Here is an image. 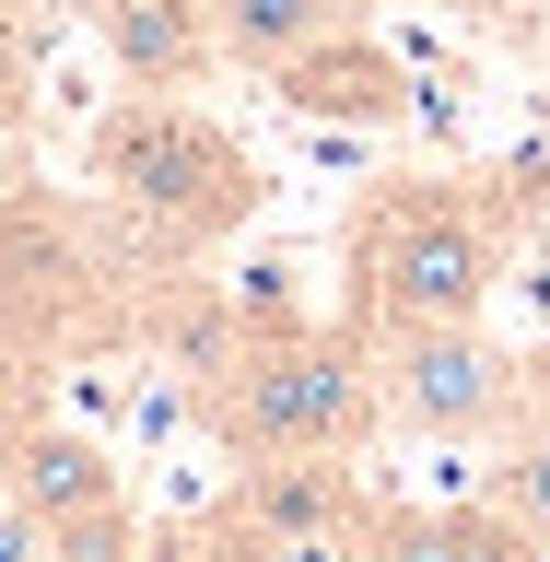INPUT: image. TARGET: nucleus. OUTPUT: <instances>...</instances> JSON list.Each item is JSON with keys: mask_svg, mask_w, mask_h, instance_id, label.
<instances>
[{"mask_svg": "<svg viewBox=\"0 0 550 562\" xmlns=\"http://www.w3.org/2000/svg\"><path fill=\"white\" fill-rule=\"evenodd\" d=\"M527 246V188L504 176H386L340 223V316L399 328V316H481Z\"/></svg>", "mask_w": 550, "mask_h": 562, "instance_id": "nucleus-1", "label": "nucleus"}, {"mask_svg": "<svg viewBox=\"0 0 550 562\" xmlns=\"http://www.w3.org/2000/svg\"><path fill=\"white\" fill-rule=\"evenodd\" d=\"M82 176H94L105 223H117L153 270H188V258L235 246L246 223L270 211L258 153H246L200 94H153V82H130V94L82 130Z\"/></svg>", "mask_w": 550, "mask_h": 562, "instance_id": "nucleus-2", "label": "nucleus"}, {"mask_svg": "<svg viewBox=\"0 0 550 562\" xmlns=\"http://www.w3.org/2000/svg\"><path fill=\"white\" fill-rule=\"evenodd\" d=\"M200 434L223 457H293V446H328V457H363L386 434V398H375V340L351 316H293V305H235V340L200 363Z\"/></svg>", "mask_w": 550, "mask_h": 562, "instance_id": "nucleus-3", "label": "nucleus"}, {"mask_svg": "<svg viewBox=\"0 0 550 562\" xmlns=\"http://www.w3.org/2000/svg\"><path fill=\"white\" fill-rule=\"evenodd\" d=\"M363 340H375L386 434H411V446H492L527 411V351H504L481 316H399Z\"/></svg>", "mask_w": 550, "mask_h": 562, "instance_id": "nucleus-4", "label": "nucleus"}, {"mask_svg": "<svg viewBox=\"0 0 550 562\" xmlns=\"http://www.w3.org/2000/svg\"><path fill=\"white\" fill-rule=\"evenodd\" d=\"M363 516L375 492L363 469L328 446H293V457H235V481L188 527V551H363Z\"/></svg>", "mask_w": 550, "mask_h": 562, "instance_id": "nucleus-5", "label": "nucleus"}, {"mask_svg": "<svg viewBox=\"0 0 550 562\" xmlns=\"http://www.w3.org/2000/svg\"><path fill=\"white\" fill-rule=\"evenodd\" d=\"M0 340H24V351L117 340V316H94V223L47 176L0 211Z\"/></svg>", "mask_w": 550, "mask_h": 562, "instance_id": "nucleus-6", "label": "nucleus"}, {"mask_svg": "<svg viewBox=\"0 0 550 562\" xmlns=\"http://www.w3.org/2000/svg\"><path fill=\"white\" fill-rule=\"evenodd\" d=\"M270 105H293L305 130H363V140H399L422 117V82L411 59L386 47L363 12H351L340 35H316V47H293V59L270 70Z\"/></svg>", "mask_w": 550, "mask_h": 562, "instance_id": "nucleus-7", "label": "nucleus"}, {"mask_svg": "<svg viewBox=\"0 0 550 562\" xmlns=\"http://www.w3.org/2000/svg\"><path fill=\"white\" fill-rule=\"evenodd\" d=\"M12 492H24L59 562H130L141 551V516H130V481H117V457L94 434H70V422H35L24 457H12Z\"/></svg>", "mask_w": 550, "mask_h": 562, "instance_id": "nucleus-8", "label": "nucleus"}, {"mask_svg": "<svg viewBox=\"0 0 550 562\" xmlns=\"http://www.w3.org/2000/svg\"><path fill=\"white\" fill-rule=\"evenodd\" d=\"M94 12V47L117 59V82H153V94H200L223 70V35H211V0H82Z\"/></svg>", "mask_w": 550, "mask_h": 562, "instance_id": "nucleus-9", "label": "nucleus"}, {"mask_svg": "<svg viewBox=\"0 0 550 562\" xmlns=\"http://www.w3.org/2000/svg\"><path fill=\"white\" fill-rule=\"evenodd\" d=\"M363 0H211V35H223V70H246V82H270L293 47H316V35H340Z\"/></svg>", "mask_w": 550, "mask_h": 562, "instance_id": "nucleus-10", "label": "nucleus"}, {"mask_svg": "<svg viewBox=\"0 0 550 562\" xmlns=\"http://www.w3.org/2000/svg\"><path fill=\"white\" fill-rule=\"evenodd\" d=\"M363 551H539L504 504H375Z\"/></svg>", "mask_w": 550, "mask_h": 562, "instance_id": "nucleus-11", "label": "nucleus"}, {"mask_svg": "<svg viewBox=\"0 0 550 562\" xmlns=\"http://www.w3.org/2000/svg\"><path fill=\"white\" fill-rule=\"evenodd\" d=\"M481 481H492V504L550 551V398H539V386H527V411L492 434V469H481Z\"/></svg>", "mask_w": 550, "mask_h": 562, "instance_id": "nucleus-12", "label": "nucleus"}, {"mask_svg": "<svg viewBox=\"0 0 550 562\" xmlns=\"http://www.w3.org/2000/svg\"><path fill=\"white\" fill-rule=\"evenodd\" d=\"M35 422H47V363L24 340H0V481H12V457H24Z\"/></svg>", "mask_w": 550, "mask_h": 562, "instance_id": "nucleus-13", "label": "nucleus"}, {"mask_svg": "<svg viewBox=\"0 0 550 562\" xmlns=\"http://www.w3.org/2000/svg\"><path fill=\"white\" fill-rule=\"evenodd\" d=\"M35 117V0H0V130Z\"/></svg>", "mask_w": 550, "mask_h": 562, "instance_id": "nucleus-14", "label": "nucleus"}, {"mask_svg": "<svg viewBox=\"0 0 550 562\" xmlns=\"http://www.w3.org/2000/svg\"><path fill=\"white\" fill-rule=\"evenodd\" d=\"M0 562H59V539H47V516H35L24 492L0 481Z\"/></svg>", "mask_w": 550, "mask_h": 562, "instance_id": "nucleus-15", "label": "nucleus"}, {"mask_svg": "<svg viewBox=\"0 0 550 562\" xmlns=\"http://www.w3.org/2000/svg\"><path fill=\"white\" fill-rule=\"evenodd\" d=\"M24 188H35V140H24V130H0V211L24 200Z\"/></svg>", "mask_w": 550, "mask_h": 562, "instance_id": "nucleus-16", "label": "nucleus"}, {"mask_svg": "<svg viewBox=\"0 0 550 562\" xmlns=\"http://www.w3.org/2000/svg\"><path fill=\"white\" fill-rule=\"evenodd\" d=\"M411 12H457V24H516V0H411Z\"/></svg>", "mask_w": 550, "mask_h": 562, "instance_id": "nucleus-17", "label": "nucleus"}, {"mask_svg": "<svg viewBox=\"0 0 550 562\" xmlns=\"http://www.w3.org/2000/svg\"><path fill=\"white\" fill-rule=\"evenodd\" d=\"M527 386H539V398H550V340H539V351H527Z\"/></svg>", "mask_w": 550, "mask_h": 562, "instance_id": "nucleus-18", "label": "nucleus"}]
</instances>
